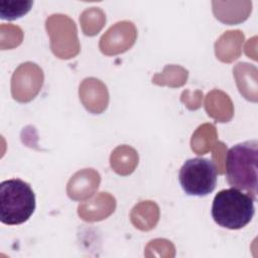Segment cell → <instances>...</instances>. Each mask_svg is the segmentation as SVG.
Segmentation results:
<instances>
[{
  "label": "cell",
  "instance_id": "obj_5",
  "mask_svg": "<svg viewBox=\"0 0 258 258\" xmlns=\"http://www.w3.org/2000/svg\"><path fill=\"white\" fill-rule=\"evenodd\" d=\"M135 27L132 22L129 21H122L116 23L114 26H112L101 38L100 45L107 44L109 42L114 41L117 39L115 42H113L111 45H109L105 50H103L104 53L107 54H112V53H118V52H123L128 47H130L132 44L122 40L124 39H130L134 40L135 39Z\"/></svg>",
  "mask_w": 258,
  "mask_h": 258
},
{
  "label": "cell",
  "instance_id": "obj_1",
  "mask_svg": "<svg viewBox=\"0 0 258 258\" xmlns=\"http://www.w3.org/2000/svg\"><path fill=\"white\" fill-rule=\"evenodd\" d=\"M258 141L249 140L231 147L226 157V176L229 184L246 191L257 201Z\"/></svg>",
  "mask_w": 258,
  "mask_h": 258
},
{
  "label": "cell",
  "instance_id": "obj_3",
  "mask_svg": "<svg viewBox=\"0 0 258 258\" xmlns=\"http://www.w3.org/2000/svg\"><path fill=\"white\" fill-rule=\"evenodd\" d=\"M35 195L31 186L18 178L0 183V221L5 225L26 222L35 210Z\"/></svg>",
  "mask_w": 258,
  "mask_h": 258
},
{
  "label": "cell",
  "instance_id": "obj_7",
  "mask_svg": "<svg viewBox=\"0 0 258 258\" xmlns=\"http://www.w3.org/2000/svg\"><path fill=\"white\" fill-rule=\"evenodd\" d=\"M33 2L32 1H0V17L2 19L14 20L26 14Z\"/></svg>",
  "mask_w": 258,
  "mask_h": 258
},
{
  "label": "cell",
  "instance_id": "obj_6",
  "mask_svg": "<svg viewBox=\"0 0 258 258\" xmlns=\"http://www.w3.org/2000/svg\"><path fill=\"white\" fill-rule=\"evenodd\" d=\"M100 182V175L98 172L92 169H85L77 172L69 181L68 192L72 199L82 200L93 195L95 189L88 185L98 186Z\"/></svg>",
  "mask_w": 258,
  "mask_h": 258
},
{
  "label": "cell",
  "instance_id": "obj_2",
  "mask_svg": "<svg viewBox=\"0 0 258 258\" xmlns=\"http://www.w3.org/2000/svg\"><path fill=\"white\" fill-rule=\"evenodd\" d=\"M254 214V200L237 188L222 189L214 198L212 217L223 228L242 229L251 222Z\"/></svg>",
  "mask_w": 258,
  "mask_h": 258
},
{
  "label": "cell",
  "instance_id": "obj_4",
  "mask_svg": "<svg viewBox=\"0 0 258 258\" xmlns=\"http://www.w3.org/2000/svg\"><path fill=\"white\" fill-rule=\"evenodd\" d=\"M178 180L186 195L205 197L216 187L217 169L211 159L190 158L180 167Z\"/></svg>",
  "mask_w": 258,
  "mask_h": 258
}]
</instances>
